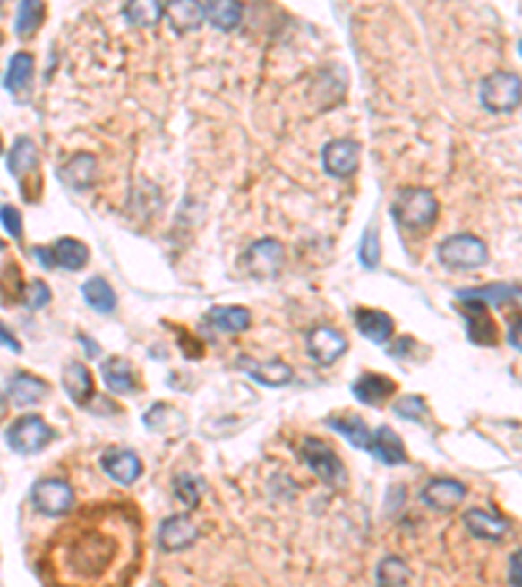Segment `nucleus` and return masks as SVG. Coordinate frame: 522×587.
Returning a JSON list of instances; mask_svg holds the SVG:
<instances>
[{"mask_svg":"<svg viewBox=\"0 0 522 587\" xmlns=\"http://www.w3.org/2000/svg\"><path fill=\"white\" fill-rule=\"evenodd\" d=\"M392 215L407 233H426L439 217V201L429 188H402L392 204Z\"/></svg>","mask_w":522,"mask_h":587,"instance_id":"1","label":"nucleus"},{"mask_svg":"<svg viewBox=\"0 0 522 587\" xmlns=\"http://www.w3.org/2000/svg\"><path fill=\"white\" fill-rule=\"evenodd\" d=\"M301 460L308 464V470L321 481L327 483L329 489H342L347 483V472H345V464L339 463L338 452L324 444L321 438H313L308 436L301 444Z\"/></svg>","mask_w":522,"mask_h":587,"instance_id":"2","label":"nucleus"},{"mask_svg":"<svg viewBox=\"0 0 522 587\" xmlns=\"http://www.w3.org/2000/svg\"><path fill=\"white\" fill-rule=\"evenodd\" d=\"M436 253H439V261L449 269H478L489 261V246L470 233H458V235L444 238Z\"/></svg>","mask_w":522,"mask_h":587,"instance_id":"3","label":"nucleus"},{"mask_svg":"<svg viewBox=\"0 0 522 587\" xmlns=\"http://www.w3.org/2000/svg\"><path fill=\"white\" fill-rule=\"evenodd\" d=\"M522 102V79L509 71H493L481 81V105L489 113H512Z\"/></svg>","mask_w":522,"mask_h":587,"instance_id":"4","label":"nucleus"},{"mask_svg":"<svg viewBox=\"0 0 522 587\" xmlns=\"http://www.w3.org/2000/svg\"><path fill=\"white\" fill-rule=\"evenodd\" d=\"M5 438H8V447L13 452H19V455H37V452H42L56 438V431L39 415H24V418H19L8 429Z\"/></svg>","mask_w":522,"mask_h":587,"instance_id":"5","label":"nucleus"},{"mask_svg":"<svg viewBox=\"0 0 522 587\" xmlns=\"http://www.w3.org/2000/svg\"><path fill=\"white\" fill-rule=\"evenodd\" d=\"M116 554V540L102 532H87L73 546V566L79 574H94L105 569Z\"/></svg>","mask_w":522,"mask_h":587,"instance_id":"6","label":"nucleus"},{"mask_svg":"<svg viewBox=\"0 0 522 587\" xmlns=\"http://www.w3.org/2000/svg\"><path fill=\"white\" fill-rule=\"evenodd\" d=\"M31 504L37 512L47 515V517H63L73 509L76 504V496L73 489L58 481V478H45V481H37L34 489H31Z\"/></svg>","mask_w":522,"mask_h":587,"instance_id":"7","label":"nucleus"},{"mask_svg":"<svg viewBox=\"0 0 522 587\" xmlns=\"http://www.w3.org/2000/svg\"><path fill=\"white\" fill-rule=\"evenodd\" d=\"M358 162H361V147L350 139H332L321 149L324 173L332 178H350L358 170Z\"/></svg>","mask_w":522,"mask_h":587,"instance_id":"8","label":"nucleus"},{"mask_svg":"<svg viewBox=\"0 0 522 587\" xmlns=\"http://www.w3.org/2000/svg\"><path fill=\"white\" fill-rule=\"evenodd\" d=\"M196 538H199V527L188 515H170L167 520H162L159 532H157L159 549L167 554L191 549L196 543Z\"/></svg>","mask_w":522,"mask_h":587,"instance_id":"9","label":"nucleus"},{"mask_svg":"<svg viewBox=\"0 0 522 587\" xmlns=\"http://www.w3.org/2000/svg\"><path fill=\"white\" fill-rule=\"evenodd\" d=\"M235 366L261 387L277 389V387H287L293 381V369L282 361H275V358L272 361H259V358H251V355H241Z\"/></svg>","mask_w":522,"mask_h":587,"instance_id":"10","label":"nucleus"},{"mask_svg":"<svg viewBox=\"0 0 522 587\" xmlns=\"http://www.w3.org/2000/svg\"><path fill=\"white\" fill-rule=\"evenodd\" d=\"M306 350L308 355H311L316 363H321V366H332L338 358L345 355L347 340L339 335L335 327H316V329L308 332Z\"/></svg>","mask_w":522,"mask_h":587,"instance_id":"11","label":"nucleus"},{"mask_svg":"<svg viewBox=\"0 0 522 587\" xmlns=\"http://www.w3.org/2000/svg\"><path fill=\"white\" fill-rule=\"evenodd\" d=\"M99 467L105 470V475H107L110 481H116V483H121V486L136 483V481L141 478V470H144V464H141L136 452H131V449H116V447L107 449V452L99 457Z\"/></svg>","mask_w":522,"mask_h":587,"instance_id":"12","label":"nucleus"},{"mask_svg":"<svg viewBox=\"0 0 522 587\" xmlns=\"http://www.w3.org/2000/svg\"><path fill=\"white\" fill-rule=\"evenodd\" d=\"M282 243L275 238H261L246 251V269L256 279L275 277L282 267Z\"/></svg>","mask_w":522,"mask_h":587,"instance_id":"13","label":"nucleus"},{"mask_svg":"<svg viewBox=\"0 0 522 587\" xmlns=\"http://www.w3.org/2000/svg\"><path fill=\"white\" fill-rule=\"evenodd\" d=\"M465 496L467 489L452 478H433L421 489V501L433 512H452L458 504H462Z\"/></svg>","mask_w":522,"mask_h":587,"instance_id":"14","label":"nucleus"},{"mask_svg":"<svg viewBox=\"0 0 522 587\" xmlns=\"http://www.w3.org/2000/svg\"><path fill=\"white\" fill-rule=\"evenodd\" d=\"M37 167H39V157H37V147L30 136H19L11 147V155H8V170L11 175L16 178V183L24 188V199H27V191H30L31 175H37Z\"/></svg>","mask_w":522,"mask_h":587,"instance_id":"15","label":"nucleus"},{"mask_svg":"<svg viewBox=\"0 0 522 587\" xmlns=\"http://www.w3.org/2000/svg\"><path fill=\"white\" fill-rule=\"evenodd\" d=\"M369 452L379 460L381 464H389V467H398V464L407 463V452H405V444L398 436L395 429L389 426H379L373 436H371Z\"/></svg>","mask_w":522,"mask_h":587,"instance_id":"16","label":"nucleus"},{"mask_svg":"<svg viewBox=\"0 0 522 587\" xmlns=\"http://www.w3.org/2000/svg\"><path fill=\"white\" fill-rule=\"evenodd\" d=\"M395 389H398L395 381L389 376H381V373H364L350 387L353 397L358 402H364V404H371V407L389 400L395 395Z\"/></svg>","mask_w":522,"mask_h":587,"instance_id":"17","label":"nucleus"},{"mask_svg":"<svg viewBox=\"0 0 522 587\" xmlns=\"http://www.w3.org/2000/svg\"><path fill=\"white\" fill-rule=\"evenodd\" d=\"M355 327H358V332H361L366 340L376 342V345L389 342L392 340V332H395V321H392V316L376 309L355 311Z\"/></svg>","mask_w":522,"mask_h":587,"instance_id":"18","label":"nucleus"},{"mask_svg":"<svg viewBox=\"0 0 522 587\" xmlns=\"http://www.w3.org/2000/svg\"><path fill=\"white\" fill-rule=\"evenodd\" d=\"M63 389L76 404H87L94 400V379L81 361H71L63 369Z\"/></svg>","mask_w":522,"mask_h":587,"instance_id":"19","label":"nucleus"},{"mask_svg":"<svg viewBox=\"0 0 522 587\" xmlns=\"http://www.w3.org/2000/svg\"><path fill=\"white\" fill-rule=\"evenodd\" d=\"M518 295L515 285L507 282H493V285H483V287H470V290H458V298L462 303H473V306H501L507 301H512Z\"/></svg>","mask_w":522,"mask_h":587,"instance_id":"20","label":"nucleus"},{"mask_svg":"<svg viewBox=\"0 0 522 587\" xmlns=\"http://www.w3.org/2000/svg\"><path fill=\"white\" fill-rule=\"evenodd\" d=\"M47 392H50L47 381H42L39 376H31V373H16V376H11V381H8V397L13 400V404H19V407L42 402Z\"/></svg>","mask_w":522,"mask_h":587,"instance_id":"21","label":"nucleus"},{"mask_svg":"<svg viewBox=\"0 0 522 587\" xmlns=\"http://www.w3.org/2000/svg\"><path fill=\"white\" fill-rule=\"evenodd\" d=\"M462 523L467 527V532L473 538H481V540H501L504 532H507V523L496 515H489L483 509H467L462 515Z\"/></svg>","mask_w":522,"mask_h":587,"instance_id":"22","label":"nucleus"},{"mask_svg":"<svg viewBox=\"0 0 522 587\" xmlns=\"http://www.w3.org/2000/svg\"><path fill=\"white\" fill-rule=\"evenodd\" d=\"M102 381L113 395H131L136 389V371L125 358H110L102 363Z\"/></svg>","mask_w":522,"mask_h":587,"instance_id":"23","label":"nucleus"},{"mask_svg":"<svg viewBox=\"0 0 522 587\" xmlns=\"http://www.w3.org/2000/svg\"><path fill=\"white\" fill-rule=\"evenodd\" d=\"M327 426L339 436H345V441H350L355 449H369L371 436L366 421H361L358 415H332L327 418Z\"/></svg>","mask_w":522,"mask_h":587,"instance_id":"24","label":"nucleus"},{"mask_svg":"<svg viewBox=\"0 0 522 587\" xmlns=\"http://www.w3.org/2000/svg\"><path fill=\"white\" fill-rule=\"evenodd\" d=\"M207 321L219 332H246L251 327V311L241 306H215L207 313Z\"/></svg>","mask_w":522,"mask_h":587,"instance_id":"25","label":"nucleus"},{"mask_svg":"<svg viewBox=\"0 0 522 587\" xmlns=\"http://www.w3.org/2000/svg\"><path fill=\"white\" fill-rule=\"evenodd\" d=\"M94 170H97V162L92 155L87 152H79L68 159V165L63 167V178L68 186H73L76 191H90L94 181Z\"/></svg>","mask_w":522,"mask_h":587,"instance_id":"26","label":"nucleus"},{"mask_svg":"<svg viewBox=\"0 0 522 587\" xmlns=\"http://www.w3.org/2000/svg\"><path fill=\"white\" fill-rule=\"evenodd\" d=\"M53 253H56V267H63L68 272H79L90 261V248L73 238H61L53 248Z\"/></svg>","mask_w":522,"mask_h":587,"instance_id":"27","label":"nucleus"},{"mask_svg":"<svg viewBox=\"0 0 522 587\" xmlns=\"http://www.w3.org/2000/svg\"><path fill=\"white\" fill-rule=\"evenodd\" d=\"M34 76V58L30 53H16L5 71V89L13 94L27 92Z\"/></svg>","mask_w":522,"mask_h":587,"instance_id":"28","label":"nucleus"},{"mask_svg":"<svg viewBox=\"0 0 522 587\" xmlns=\"http://www.w3.org/2000/svg\"><path fill=\"white\" fill-rule=\"evenodd\" d=\"M467 337L475 345H496V324L492 321V316L486 313L483 306H473L467 303Z\"/></svg>","mask_w":522,"mask_h":587,"instance_id":"29","label":"nucleus"},{"mask_svg":"<svg viewBox=\"0 0 522 587\" xmlns=\"http://www.w3.org/2000/svg\"><path fill=\"white\" fill-rule=\"evenodd\" d=\"M81 295H84L87 306L97 311V313H113L116 311V293H113V287L107 285L105 277L87 279L84 287H81Z\"/></svg>","mask_w":522,"mask_h":587,"instance_id":"30","label":"nucleus"},{"mask_svg":"<svg viewBox=\"0 0 522 587\" xmlns=\"http://www.w3.org/2000/svg\"><path fill=\"white\" fill-rule=\"evenodd\" d=\"M173 21V27L178 31H193L201 27V21L207 19V11L201 3H170L165 11Z\"/></svg>","mask_w":522,"mask_h":587,"instance_id":"31","label":"nucleus"},{"mask_svg":"<svg viewBox=\"0 0 522 587\" xmlns=\"http://www.w3.org/2000/svg\"><path fill=\"white\" fill-rule=\"evenodd\" d=\"M204 11H207V21L219 31H233L241 24V16H244V5H241V3H233V0L207 3Z\"/></svg>","mask_w":522,"mask_h":587,"instance_id":"32","label":"nucleus"},{"mask_svg":"<svg viewBox=\"0 0 522 587\" xmlns=\"http://www.w3.org/2000/svg\"><path fill=\"white\" fill-rule=\"evenodd\" d=\"M410 580L407 561L399 557H384L376 566V587H405Z\"/></svg>","mask_w":522,"mask_h":587,"instance_id":"33","label":"nucleus"},{"mask_svg":"<svg viewBox=\"0 0 522 587\" xmlns=\"http://www.w3.org/2000/svg\"><path fill=\"white\" fill-rule=\"evenodd\" d=\"M167 5L162 3H128L124 8V16L133 27H154L165 16Z\"/></svg>","mask_w":522,"mask_h":587,"instance_id":"34","label":"nucleus"},{"mask_svg":"<svg viewBox=\"0 0 522 587\" xmlns=\"http://www.w3.org/2000/svg\"><path fill=\"white\" fill-rule=\"evenodd\" d=\"M42 21H45V3L27 0V3L19 5V13H16V34L19 37H31L42 27Z\"/></svg>","mask_w":522,"mask_h":587,"instance_id":"35","label":"nucleus"},{"mask_svg":"<svg viewBox=\"0 0 522 587\" xmlns=\"http://www.w3.org/2000/svg\"><path fill=\"white\" fill-rule=\"evenodd\" d=\"M204 491H207L204 481H201L199 475H193V472H181V475L175 478V496L184 501L188 509L199 506Z\"/></svg>","mask_w":522,"mask_h":587,"instance_id":"36","label":"nucleus"},{"mask_svg":"<svg viewBox=\"0 0 522 587\" xmlns=\"http://www.w3.org/2000/svg\"><path fill=\"white\" fill-rule=\"evenodd\" d=\"M24 285H21V272L19 267L11 261L3 267V275H0V295H3V303H16L21 295H24Z\"/></svg>","mask_w":522,"mask_h":587,"instance_id":"37","label":"nucleus"},{"mask_svg":"<svg viewBox=\"0 0 522 587\" xmlns=\"http://www.w3.org/2000/svg\"><path fill=\"white\" fill-rule=\"evenodd\" d=\"M395 413H398L399 418L415 421V423H426V415H429L426 402L421 400L418 395H405V397H399V400L395 402Z\"/></svg>","mask_w":522,"mask_h":587,"instance_id":"38","label":"nucleus"},{"mask_svg":"<svg viewBox=\"0 0 522 587\" xmlns=\"http://www.w3.org/2000/svg\"><path fill=\"white\" fill-rule=\"evenodd\" d=\"M379 261H381L379 233H376V227H373V225H369V227H366V233H364V238H361V264H364L366 269H376V267H379Z\"/></svg>","mask_w":522,"mask_h":587,"instance_id":"39","label":"nucleus"},{"mask_svg":"<svg viewBox=\"0 0 522 587\" xmlns=\"http://www.w3.org/2000/svg\"><path fill=\"white\" fill-rule=\"evenodd\" d=\"M50 298H53V293H50V287L42 279H31L30 285H27V290H24V303L31 311L45 309L50 303Z\"/></svg>","mask_w":522,"mask_h":587,"instance_id":"40","label":"nucleus"},{"mask_svg":"<svg viewBox=\"0 0 522 587\" xmlns=\"http://www.w3.org/2000/svg\"><path fill=\"white\" fill-rule=\"evenodd\" d=\"M0 222H3L5 233H8L13 241H21V235H24V222H21V212H19L16 207H11V204L0 207Z\"/></svg>","mask_w":522,"mask_h":587,"instance_id":"41","label":"nucleus"},{"mask_svg":"<svg viewBox=\"0 0 522 587\" xmlns=\"http://www.w3.org/2000/svg\"><path fill=\"white\" fill-rule=\"evenodd\" d=\"M509 585L522 587V551L509 558Z\"/></svg>","mask_w":522,"mask_h":587,"instance_id":"42","label":"nucleus"},{"mask_svg":"<svg viewBox=\"0 0 522 587\" xmlns=\"http://www.w3.org/2000/svg\"><path fill=\"white\" fill-rule=\"evenodd\" d=\"M31 253H34V259H37L45 269H53V267H56V253H53V248L34 246L31 248Z\"/></svg>","mask_w":522,"mask_h":587,"instance_id":"43","label":"nucleus"},{"mask_svg":"<svg viewBox=\"0 0 522 587\" xmlns=\"http://www.w3.org/2000/svg\"><path fill=\"white\" fill-rule=\"evenodd\" d=\"M507 340H509V345H512L515 350H520L522 353V319L512 324V329H509V337H507Z\"/></svg>","mask_w":522,"mask_h":587,"instance_id":"44","label":"nucleus"},{"mask_svg":"<svg viewBox=\"0 0 522 587\" xmlns=\"http://www.w3.org/2000/svg\"><path fill=\"white\" fill-rule=\"evenodd\" d=\"M0 345L11 347L13 353H21V345L16 342V337H13V335H11V332H8V329L3 327V324H0Z\"/></svg>","mask_w":522,"mask_h":587,"instance_id":"45","label":"nucleus"},{"mask_svg":"<svg viewBox=\"0 0 522 587\" xmlns=\"http://www.w3.org/2000/svg\"><path fill=\"white\" fill-rule=\"evenodd\" d=\"M410 345H413L410 337H402V340H399L398 345L392 347V355H395V358H402V353H405V350H410Z\"/></svg>","mask_w":522,"mask_h":587,"instance_id":"46","label":"nucleus"},{"mask_svg":"<svg viewBox=\"0 0 522 587\" xmlns=\"http://www.w3.org/2000/svg\"><path fill=\"white\" fill-rule=\"evenodd\" d=\"M79 340L84 342V347H87V353H90V355H99V345H97V342H90L87 337H84V335H81Z\"/></svg>","mask_w":522,"mask_h":587,"instance_id":"47","label":"nucleus"},{"mask_svg":"<svg viewBox=\"0 0 522 587\" xmlns=\"http://www.w3.org/2000/svg\"><path fill=\"white\" fill-rule=\"evenodd\" d=\"M3 248H5V243H3V241H0V251H3Z\"/></svg>","mask_w":522,"mask_h":587,"instance_id":"48","label":"nucleus"},{"mask_svg":"<svg viewBox=\"0 0 522 587\" xmlns=\"http://www.w3.org/2000/svg\"><path fill=\"white\" fill-rule=\"evenodd\" d=\"M0 152H3V141H0Z\"/></svg>","mask_w":522,"mask_h":587,"instance_id":"49","label":"nucleus"},{"mask_svg":"<svg viewBox=\"0 0 522 587\" xmlns=\"http://www.w3.org/2000/svg\"><path fill=\"white\" fill-rule=\"evenodd\" d=\"M520 55H522V42H520Z\"/></svg>","mask_w":522,"mask_h":587,"instance_id":"50","label":"nucleus"},{"mask_svg":"<svg viewBox=\"0 0 522 587\" xmlns=\"http://www.w3.org/2000/svg\"><path fill=\"white\" fill-rule=\"evenodd\" d=\"M152 587H162V585H152Z\"/></svg>","mask_w":522,"mask_h":587,"instance_id":"51","label":"nucleus"}]
</instances>
